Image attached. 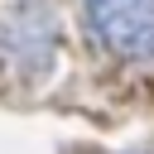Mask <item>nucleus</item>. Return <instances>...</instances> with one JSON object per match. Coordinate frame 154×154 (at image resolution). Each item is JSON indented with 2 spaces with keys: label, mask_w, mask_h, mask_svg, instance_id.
<instances>
[{
  "label": "nucleus",
  "mask_w": 154,
  "mask_h": 154,
  "mask_svg": "<svg viewBox=\"0 0 154 154\" xmlns=\"http://www.w3.org/2000/svg\"><path fill=\"white\" fill-rule=\"evenodd\" d=\"M87 24L116 58H154V0H82Z\"/></svg>",
  "instance_id": "nucleus-1"
}]
</instances>
